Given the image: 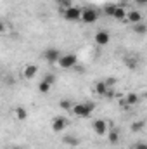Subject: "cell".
I'll return each instance as SVG.
<instances>
[{
	"label": "cell",
	"mask_w": 147,
	"mask_h": 149,
	"mask_svg": "<svg viewBox=\"0 0 147 149\" xmlns=\"http://www.w3.org/2000/svg\"><path fill=\"white\" fill-rule=\"evenodd\" d=\"M95 109V104L94 102H78L71 108V111L78 116V118H88Z\"/></svg>",
	"instance_id": "obj_1"
},
{
	"label": "cell",
	"mask_w": 147,
	"mask_h": 149,
	"mask_svg": "<svg viewBox=\"0 0 147 149\" xmlns=\"http://www.w3.org/2000/svg\"><path fill=\"white\" fill-rule=\"evenodd\" d=\"M76 63H78V57L74 56V54H61V57H59V61H57V64L62 68V70H69V68H73L76 66Z\"/></svg>",
	"instance_id": "obj_2"
},
{
	"label": "cell",
	"mask_w": 147,
	"mask_h": 149,
	"mask_svg": "<svg viewBox=\"0 0 147 149\" xmlns=\"http://www.w3.org/2000/svg\"><path fill=\"white\" fill-rule=\"evenodd\" d=\"M62 14H64V19H66V21L74 23V21H80V17H81V9L69 5V7H66V9L62 10Z\"/></svg>",
	"instance_id": "obj_3"
},
{
	"label": "cell",
	"mask_w": 147,
	"mask_h": 149,
	"mask_svg": "<svg viewBox=\"0 0 147 149\" xmlns=\"http://www.w3.org/2000/svg\"><path fill=\"white\" fill-rule=\"evenodd\" d=\"M99 19V14H97V10L95 9H83L81 10V17H80V21H83L85 24H94L95 21Z\"/></svg>",
	"instance_id": "obj_4"
},
{
	"label": "cell",
	"mask_w": 147,
	"mask_h": 149,
	"mask_svg": "<svg viewBox=\"0 0 147 149\" xmlns=\"http://www.w3.org/2000/svg\"><path fill=\"white\" fill-rule=\"evenodd\" d=\"M68 123H69V121H68L64 116H57V118H54V121H52V130H54L55 134H61L62 130H66Z\"/></svg>",
	"instance_id": "obj_5"
},
{
	"label": "cell",
	"mask_w": 147,
	"mask_h": 149,
	"mask_svg": "<svg viewBox=\"0 0 147 149\" xmlns=\"http://www.w3.org/2000/svg\"><path fill=\"white\" fill-rule=\"evenodd\" d=\"M94 40H95V43H97V45L106 47V45L109 43V40H111V35H109V31H106V30H99V31L95 33Z\"/></svg>",
	"instance_id": "obj_6"
},
{
	"label": "cell",
	"mask_w": 147,
	"mask_h": 149,
	"mask_svg": "<svg viewBox=\"0 0 147 149\" xmlns=\"http://www.w3.org/2000/svg\"><path fill=\"white\" fill-rule=\"evenodd\" d=\"M92 128H94V132L97 135H106L107 134V121L106 120H95Z\"/></svg>",
	"instance_id": "obj_7"
},
{
	"label": "cell",
	"mask_w": 147,
	"mask_h": 149,
	"mask_svg": "<svg viewBox=\"0 0 147 149\" xmlns=\"http://www.w3.org/2000/svg\"><path fill=\"white\" fill-rule=\"evenodd\" d=\"M59 57H61V52H59L57 49L52 47V49H47V50H45V59H47V63H52V64H54V63L59 61Z\"/></svg>",
	"instance_id": "obj_8"
},
{
	"label": "cell",
	"mask_w": 147,
	"mask_h": 149,
	"mask_svg": "<svg viewBox=\"0 0 147 149\" xmlns=\"http://www.w3.org/2000/svg\"><path fill=\"white\" fill-rule=\"evenodd\" d=\"M38 73V66L37 64H28L24 70H23V76L26 78V80H31V78H35Z\"/></svg>",
	"instance_id": "obj_9"
},
{
	"label": "cell",
	"mask_w": 147,
	"mask_h": 149,
	"mask_svg": "<svg viewBox=\"0 0 147 149\" xmlns=\"http://www.w3.org/2000/svg\"><path fill=\"white\" fill-rule=\"evenodd\" d=\"M111 17H114V19H118V21H123V19H126V10H125L123 7L116 5V7H114V12H112Z\"/></svg>",
	"instance_id": "obj_10"
},
{
	"label": "cell",
	"mask_w": 147,
	"mask_h": 149,
	"mask_svg": "<svg viewBox=\"0 0 147 149\" xmlns=\"http://www.w3.org/2000/svg\"><path fill=\"white\" fill-rule=\"evenodd\" d=\"M126 17H128V21H130L132 24H139V23L142 21V14H140L139 10H132V12H128Z\"/></svg>",
	"instance_id": "obj_11"
},
{
	"label": "cell",
	"mask_w": 147,
	"mask_h": 149,
	"mask_svg": "<svg viewBox=\"0 0 147 149\" xmlns=\"http://www.w3.org/2000/svg\"><path fill=\"white\" fill-rule=\"evenodd\" d=\"M62 142L68 144V146H71V148H76L80 144V137H76V135H64L62 137Z\"/></svg>",
	"instance_id": "obj_12"
},
{
	"label": "cell",
	"mask_w": 147,
	"mask_h": 149,
	"mask_svg": "<svg viewBox=\"0 0 147 149\" xmlns=\"http://www.w3.org/2000/svg\"><path fill=\"white\" fill-rule=\"evenodd\" d=\"M107 141L111 144H118L119 142V132L118 130H107Z\"/></svg>",
	"instance_id": "obj_13"
},
{
	"label": "cell",
	"mask_w": 147,
	"mask_h": 149,
	"mask_svg": "<svg viewBox=\"0 0 147 149\" xmlns=\"http://www.w3.org/2000/svg\"><path fill=\"white\" fill-rule=\"evenodd\" d=\"M121 102H123V104H128V106H135V104L139 102V95H137V94H128L126 99L121 101Z\"/></svg>",
	"instance_id": "obj_14"
},
{
	"label": "cell",
	"mask_w": 147,
	"mask_h": 149,
	"mask_svg": "<svg viewBox=\"0 0 147 149\" xmlns=\"http://www.w3.org/2000/svg\"><path fill=\"white\" fill-rule=\"evenodd\" d=\"M95 92H97L99 95H106V94H107V83H106V81H99V83L95 85Z\"/></svg>",
	"instance_id": "obj_15"
},
{
	"label": "cell",
	"mask_w": 147,
	"mask_h": 149,
	"mask_svg": "<svg viewBox=\"0 0 147 149\" xmlns=\"http://www.w3.org/2000/svg\"><path fill=\"white\" fill-rule=\"evenodd\" d=\"M16 118L21 120V121H24V120L28 118V111H26V108H23V106L16 108Z\"/></svg>",
	"instance_id": "obj_16"
},
{
	"label": "cell",
	"mask_w": 147,
	"mask_h": 149,
	"mask_svg": "<svg viewBox=\"0 0 147 149\" xmlns=\"http://www.w3.org/2000/svg\"><path fill=\"white\" fill-rule=\"evenodd\" d=\"M50 88H52V85H50V83H47V81H43V80H42V81H40V85H38V90H40L42 94H49V92H50Z\"/></svg>",
	"instance_id": "obj_17"
},
{
	"label": "cell",
	"mask_w": 147,
	"mask_h": 149,
	"mask_svg": "<svg viewBox=\"0 0 147 149\" xmlns=\"http://www.w3.org/2000/svg\"><path fill=\"white\" fill-rule=\"evenodd\" d=\"M59 108H61V109H64V111H69V109L73 108V104H71V101H68V99H62V101L59 102Z\"/></svg>",
	"instance_id": "obj_18"
},
{
	"label": "cell",
	"mask_w": 147,
	"mask_h": 149,
	"mask_svg": "<svg viewBox=\"0 0 147 149\" xmlns=\"http://www.w3.org/2000/svg\"><path fill=\"white\" fill-rule=\"evenodd\" d=\"M133 31H135V33H139V35H144V33H146V24H142V23L133 24Z\"/></svg>",
	"instance_id": "obj_19"
},
{
	"label": "cell",
	"mask_w": 147,
	"mask_h": 149,
	"mask_svg": "<svg viewBox=\"0 0 147 149\" xmlns=\"http://www.w3.org/2000/svg\"><path fill=\"white\" fill-rule=\"evenodd\" d=\"M144 128V121H135V123H132V130L133 132H140Z\"/></svg>",
	"instance_id": "obj_20"
},
{
	"label": "cell",
	"mask_w": 147,
	"mask_h": 149,
	"mask_svg": "<svg viewBox=\"0 0 147 149\" xmlns=\"http://www.w3.org/2000/svg\"><path fill=\"white\" fill-rule=\"evenodd\" d=\"M114 7H116V5H112V3L106 5V7H104V12H106L107 16H112V12H114Z\"/></svg>",
	"instance_id": "obj_21"
},
{
	"label": "cell",
	"mask_w": 147,
	"mask_h": 149,
	"mask_svg": "<svg viewBox=\"0 0 147 149\" xmlns=\"http://www.w3.org/2000/svg\"><path fill=\"white\" fill-rule=\"evenodd\" d=\"M43 81H47V83H50V85H54V81H55V76H54V74H45V78H43Z\"/></svg>",
	"instance_id": "obj_22"
},
{
	"label": "cell",
	"mask_w": 147,
	"mask_h": 149,
	"mask_svg": "<svg viewBox=\"0 0 147 149\" xmlns=\"http://www.w3.org/2000/svg\"><path fill=\"white\" fill-rule=\"evenodd\" d=\"M135 149H147V144H144V142H139V144L135 146Z\"/></svg>",
	"instance_id": "obj_23"
},
{
	"label": "cell",
	"mask_w": 147,
	"mask_h": 149,
	"mask_svg": "<svg viewBox=\"0 0 147 149\" xmlns=\"http://www.w3.org/2000/svg\"><path fill=\"white\" fill-rule=\"evenodd\" d=\"M5 31V24H3V21H0V33H3Z\"/></svg>",
	"instance_id": "obj_24"
},
{
	"label": "cell",
	"mask_w": 147,
	"mask_h": 149,
	"mask_svg": "<svg viewBox=\"0 0 147 149\" xmlns=\"http://www.w3.org/2000/svg\"><path fill=\"white\" fill-rule=\"evenodd\" d=\"M137 2H139V3H146L147 0H137Z\"/></svg>",
	"instance_id": "obj_25"
},
{
	"label": "cell",
	"mask_w": 147,
	"mask_h": 149,
	"mask_svg": "<svg viewBox=\"0 0 147 149\" xmlns=\"http://www.w3.org/2000/svg\"><path fill=\"white\" fill-rule=\"evenodd\" d=\"M12 149H23V148H19V146H14V148H12Z\"/></svg>",
	"instance_id": "obj_26"
},
{
	"label": "cell",
	"mask_w": 147,
	"mask_h": 149,
	"mask_svg": "<svg viewBox=\"0 0 147 149\" xmlns=\"http://www.w3.org/2000/svg\"><path fill=\"white\" fill-rule=\"evenodd\" d=\"M59 2H61V3H62V2H69V0H59Z\"/></svg>",
	"instance_id": "obj_27"
}]
</instances>
